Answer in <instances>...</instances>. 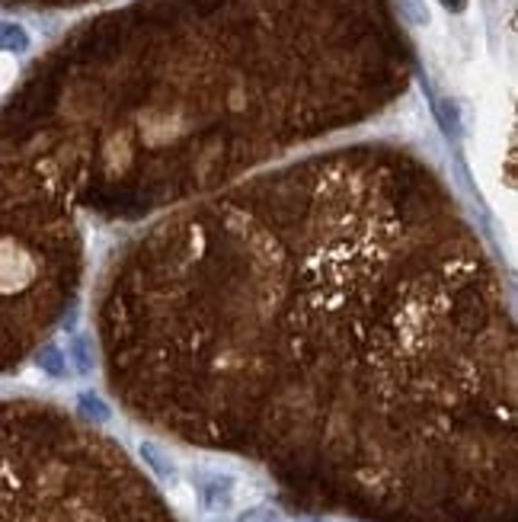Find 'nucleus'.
I'll return each instance as SVG.
<instances>
[{"instance_id":"0eeeda50","label":"nucleus","mask_w":518,"mask_h":522,"mask_svg":"<svg viewBox=\"0 0 518 522\" xmlns=\"http://www.w3.org/2000/svg\"><path fill=\"white\" fill-rule=\"evenodd\" d=\"M81 404H83V408H90V414H96V420H106V417H109L106 408H103V404H100L96 398H90V394H83Z\"/></svg>"},{"instance_id":"f257e3e1","label":"nucleus","mask_w":518,"mask_h":522,"mask_svg":"<svg viewBox=\"0 0 518 522\" xmlns=\"http://www.w3.org/2000/svg\"><path fill=\"white\" fill-rule=\"evenodd\" d=\"M109 391L368 522H518L515 318L445 186L333 151L161 218L103 282Z\"/></svg>"},{"instance_id":"f03ea898","label":"nucleus","mask_w":518,"mask_h":522,"mask_svg":"<svg viewBox=\"0 0 518 522\" xmlns=\"http://www.w3.org/2000/svg\"><path fill=\"white\" fill-rule=\"evenodd\" d=\"M0 522H176L115 439L58 408L0 400Z\"/></svg>"},{"instance_id":"6e6552de","label":"nucleus","mask_w":518,"mask_h":522,"mask_svg":"<svg viewBox=\"0 0 518 522\" xmlns=\"http://www.w3.org/2000/svg\"><path fill=\"white\" fill-rule=\"evenodd\" d=\"M448 10H464V0H442Z\"/></svg>"},{"instance_id":"39448f33","label":"nucleus","mask_w":518,"mask_h":522,"mask_svg":"<svg viewBox=\"0 0 518 522\" xmlns=\"http://www.w3.org/2000/svg\"><path fill=\"white\" fill-rule=\"evenodd\" d=\"M39 366L45 369L48 375H54V379H61V375L68 372V362H64V353H61L58 346H45V350H42Z\"/></svg>"},{"instance_id":"423d86ee","label":"nucleus","mask_w":518,"mask_h":522,"mask_svg":"<svg viewBox=\"0 0 518 522\" xmlns=\"http://www.w3.org/2000/svg\"><path fill=\"white\" fill-rule=\"evenodd\" d=\"M14 74H16L14 62H10V58H4V54H0V90H4L10 81H14Z\"/></svg>"},{"instance_id":"7ed1b4c3","label":"nucleus","mask_w":518,"mask_h":522,"mask_svg":"<svg viewBox=\"0 0 518 522\" xmlns=\"http://www.w3.org/2000/svg\"><path fill=\"white\" fill-rule=\"evenodd\" d=\"M202 497H205V503H209L211 509H218V507H228V500H230V478H209V481L202 484Z\"/></svg>"},{"instance_id":"20e7f679","label":"nucleus","mask_w":518,"mask_h":522,"mask_svg":"<svg viewBox=\"0 0 518 522\" xmlns=\"http://www.w3.org/2000/svg\"><path fill=\"white\" fill-rule=\"evenodd\" d=\"M0 48H7V52H26L29 48L26 29L16 26V23H0Z\"/></svg>"}]
</instances>
